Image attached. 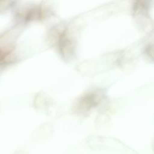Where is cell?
I'll return each instance as SVG.
<instances>
[{"instance_id":"obj_1","label":"cell","mask_w":154,"mask_h":154,"mask_svg":"<svg viewBox=\"0 0 154 154\" xmlns=\"http://www.w3.org/2000/svg\"><path fill=\"white\" fill-rule=\"evenodd\" d=\"M144 51L149 58L154 60V42L149 43L146 47Z\"/></svg>"}]
</instances>
